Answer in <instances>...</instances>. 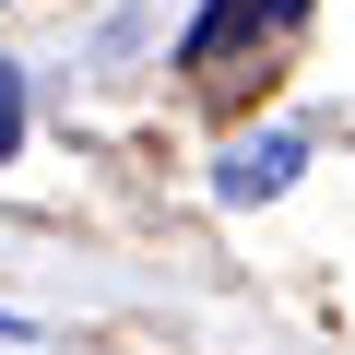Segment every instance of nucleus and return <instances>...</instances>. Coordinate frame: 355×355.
<instances>
[{"mask_svg":"<svg viewBox=\"0 0 355 355\" xmlns=\"http://www.w3.org/2000/svg\"><path fill=\"white\" fill-rule=\"evenodd\" d=\"M284 178H296V142H284V130H272V142H237V154H225V190H237V202H249V190H284Z\"/></svg>","mask_w":355,"mask_h":355,"instance_id":"f257e3e1","label":"nucleus"},{"mask_svg":"<svg viewBox=\"0 0 355 355\" xmlns=\"http://www.w3.org/2000/svg\"><path fill=\"white\" fill-rule=\"evenodd\" d=\"M12 142H24V83L0 71V154H12Z\"/></svg>","mask_w":355,"mask_h":355,"instance_id":"f03ea898","label":"nucleus"}]
</instances>
